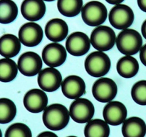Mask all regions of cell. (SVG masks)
Wrapping results in <instances>:
<instances>
[{"mask_svg": "<svg viewBox=\"0 0 146 137\" xmlns=\"http://www.w3.org/2000/svg\"><path fill=\"white\" fill-rule=\"evenodd\" d=\"M70 114L68 108L61 104H53L47 106L43 113V122L51 131H60L69 123Z\"/></svg>", "mask_w": 146, "mask_h": 137, "instance_id": "1", "label": "cell"}, {"mask_svg": "<svg viewBox=\"0 0 146 137\" xmlns=\"http://www.w3.org/2000/svg\"><path fill=\"white\" fill-rule=\"evenodd\" d=\"M118 51L125 56H132L143 47L142 36L136 30L126 29L119 33L115 41Z\"/></svg>", "mask_w": 146, "mask_h": 137, "instance_id": "2", "label": "cell"}, {"mask_svg": "<svg viewBox=\"0 0 146 137\" xmlns=\"http://www.w3.org/2000/svg\"><path fill=\"white\" fill-rule=\"evenodd\" d=\"M111 63L109 57L103 51H94L86 57L84 67L86 72L93 77H101L110 71Z\"/></svg>", "mask_w": 146, "mask_h": 137, "instance_id": "3", "label": "cell"}, {"mask_svg": "<svg viewBox=\"0 0 146 137\" xmlns=\"http://www.w3.org/2000/svg\"><path fill=\"white\" fill-rule=\"evenodd\" d=\"M81 17L87 25L98 27L106 21L108 17V11L103 3L98 1H91L83 6Z\"/></svg>", "mask_w": 146, "mask_h": 137, "instance_id": "4", "label": "cell"}, {"mask_svg": "<svg viewBox=\"0 0 146 137\" xmlns=\"http://www.w3.org/2000/svg\"><path fill=\"white\" fill-rule=\"evenodd\" d=\"M91 44L99 51H107L114 47L116 36L113 29L108 26H98L91 34Z\"/></svg>", "mask_w": 146, "mask_h": 137, "instance_id": "5", "label": "cell"}, {"mask_svg": "<svg viewBox=\"0 0 146 137\" xmlns=\"http://www.w3.org/2000/svg\"><path fill=\"white\" fill-rule=\"evenodd\" d=\"M108 19L113 28L121 30L126 29L133 23L134 13L130 7L120 4L111 9Z\"/></svg>", "mask_w": 146, "mask_h": 137, "instance_id": "6", "label": "cell"}, {"mask_svg": "<svg viewBox=\"0 0 146 137\" xmlns=\"http://www.w3.org/2000/svg\"><path fill=\"white\" fill-rule=\"evenodd\" d=\"M95 108L90 100L79 98L71 103L69 108L71 118L78 124L89 122L94 116Z\"/></svg>", "mask_w": 146, "mask_h": 137, "instance_id": "7", "label": "cell"}, {"mask_svg": "<svg viewBox=\"0 0 146 137\" xmlns=\"http://www.w3.org/2000/svg\"><path fill=\"white\" fill-rule=\"evenodd\" d=\"M118 93V86L110 78H101L94 82L92 94L94 98L101 103H108L113 101Z\"/></svg>", "mask_w": 146, "mask_h": 137, "instance_id": "8", "label": "cell"}, {"mask_svg": "<svg viewBox=\"0 0 146 137\" xmlns=\"http://www.w3.org/2000/svg\"><path fill=\"white\" fill-rule=\"evenodd\" d=\"M17 66L21 74L26 76H34L41 71L43 62L38 54L27 51L20 56Z\"/></svg>", "mask_w": 146, "mask_h": 137, "instance_id": "9", "label": "cell"}, {"mask_svg": "<svg viewBox=\"0 0 146 137\" xmlns=\"http://www.w3.org/2000/svg\"><path fill=\"white\" fill-rule=\"evenodd\" d=\"M66 48L71 55L81 57L90 50L91 41L85 33L76 31L68 37L66 41Z\"/></svg>", "mask_w": 146, "mask_h": 137, "instance_id": "10", "label": "cell"}, {"mask_svg": "<svg viewBox=\"0 0 146 137\" xmlns=\"http://www.w3.org/2000/svg\"><path fill=\"white\" fill-rule=\"evenodd\" d=\"M44 31L39 24L31 21L21 27L19 31V39L24 46L34 47L41 42Z\"/></svg>", "mask_w": 146, "mask_h": 137, "instance_id": "11", "label": "cell"}, {"mask_svg": "<svg viewBox=\"0 0 146 137\" xmlns=\"http://www.w3.org/2000/svg\"><path fill=\"white\" fill-rule=\"evenodd\" d=\"M37 81L41 90L46 92H54L61 86L62 76L58 69L48 67L38 73Z\"/></svg>", "mask_w": 146, "mask_h": 137, "instance_id": "12", "label": "cell"}, {"mask_svg": "<svg viewBox=\"0 0 146 137\" xmlns=\"http://www.w3.org/2000/svg\"><path fill=\"white\" fill-rule=\"evenodd\" d=\"M67 51L61 44L51 43L45 46L42 51V60L49 67H60L66 60Z\"/></svg>", "mask_w": 146, "mask_h": 137, "instance_id": "13", "label": "cell"}, {"mask_svg": "<svg viewBox=\"0 0 146 137\" xmlns=\"http://www.w3.org/2000/svg\"><path fill=\"white\" fill-rule=\"evenodd\" d=\"M103 116L108 125L119 126L126 120L127 108L120 101H111L104 106Z\"/></svg>", "mask_w": 146, "mask_h": 137, "instance_id": "14", "label": "cell"}, {"mask_svg": "<svg viewBox=\"0 0 146 137\" xmlns=\"http://www.w3.org/2000/svg\"><path fill=\"white\" fill-rule=\"evenodd\" d=\"M48 97L45 91L38 88L31 89L24 97V105L27 111L34 114L44 111L47 107Z\"/></svg>", "mask_w": 146, "mask_h": 137, "instance_id": "15", "label": "cell"}, {"mask_svg": "<svg viewBox=\"0 0 146 137\" xmlns=\"http://www.w3.org/2000/svg\"><path fill=\"white\" fill-rule=\"evenodd\" d=\"M63 94L69 99H78L86 93V84L81 77L71 75L66 77L61 84Z\"/></svg>", "mask_w": 146, "mask_h": 137, "instance_id": "16", "label": "cell"}, {"mask_svg": "<svg viewBox=\"0 0 146 137\" xmlns=\"http://www.w3.org/2000/svg\"><path fill=\"white\" fill-rule=\"evenodd\" d=\"M21 12L28 21H38L45 15V3L43 0H24L21 5Z\"/></svg>", "mask_w": 146, "mask_h": 137, "instance_id": "17", "label": "cell"}, {"mask_svg": "<svg viewBox=\"0 0 146 137\" xmlns=\"http://www.w3.org/2000/svg\"><path fill=\"white\" fill-rule=\"evenodd\" d=\"M68 34L67 23L61 19L56 18L47 22L45 27V35L50 41L59 42L65 39Z\"/></svg>", "mask_w": 146, "mask_h": 137, "instance_id": "18", "label": "cell"}, {"mask_svg": "<svg viewBox=\"0 0 146 137\" xmlns=\"http://www.w3.org/2000/svg\"><path fill=\"white\" fill-rule=\"evenodd\" d=\"M21 50V41L14 34H4L0 37V55L11 59L16 57Z\"/></svg>", "mask_w": 146, "mask_h": 137, "instance_id": "19", "label": "cell"}, {"mask_svg": "<svg viewBox=\"0 0 146 137\" xmlns=\"http://www.w3.org/2000/svg\"><path fill=\"white\" fill-rule=\"evenodd\" d=\"M123 137H145L146 124L142 118L137 116L128 118L123 123Z\"/></svg>", "mask_w": 146, "mask_h": 137, "instance_id": "20", "label": "cell"}, {"mask_svg": "<svg viewBox=\"0 0 146 137\" xmlns=\"http://www.w3.org/2000/svg\"><path fill=\"white\" fill-rule=\"evenodd\" d=\"M117 71L121 76L130 78L135 76L139 71V64L137 59L131 56H125L118 60Z\"/></svg>", "mask_w": 146, "mask_h": 137, "instance_id": "21", "label": "cell"}, {"mask_svg": "<svg viewBox=\"0 0 146 137\" xmlns=\"http://www.w3.org/2000/svg\"><path fill=\"white\" fill-rule=\"evenodd\" d=\"M110 127L104 120L96 118L87 123L84 128L85 137H109Z\"/></svg>", "mask_w": 146, "mask_h": 137, "instance_id": "22", "label": "cell"}, {"mask_svg": "<svg viewBox=\"0 0 146 137\" xmlns=\"http://www.w3.org/2000/svg\"><path fill=\"white\" fill-rule=\"evenodd\" d=\"M18 15V7L12 0H0V23L10 24Z\"/></svg>", "mask_w": 146, "mask_h": 137, "instance_id": "23", "label": "cell"}, {"mask_svg": "<svg viewBox=\"0 0 146 137\" xmlns=\"http://www.w3.org/2000/svg\"><path fill=\"white\" fill-rule=\"evenodd\" d=\"M18 66L14 60L8 58L0 59V81L10 82L17 77Z\"/></svg>", "mask_w": 146, "mask_h": 137, "instance_id": "24", "label": "cell"}, {"mask_svg": "<svg viewBox=\"0 0 146 137\" xmlns=\"http://www.w3.org/2000/svg\"><path fill=\"white\" fill-rule=\"evenodd\" d=\"M58 11L66 17H74L81 12L83 0H58Z\"/></svg>", "mask_w": 146, "mask_h": 137, "instance_id": "25", "label": "cell"}, {"mask_svg": "<svg viewBox=\"0 0 146 137\" xmlns=\"http://www.w3.org/2000/svg\"><path fill=\"white\" fill-rule=\"evenodd\" d=\"M17 115V106L11 99L0 98V124H6L11 122Z\"/></svg>", "mask_w": 146, "mask_h": 137, "instance_id": "26", "label": "cell"}, {"mask_svg": "<svg viewBox=\"0 0 146 137\" xmlns=\"http://www.w3.org/2000/svg\"><path fill=\"white\" fill-rule=\"evenodd\" d=\"M4 137H32L29 127L22 123H15L8 127Z\"/></svg>", "mask_w": 146, "mask_h": 137, "instance_id": "27", "label": "cell"}, {"mask_svg": "<svg viewBox=\"0 0 146 137\" xmlns=\"http://www.w3.org/2000/svg\"><path fill=\"white\" fill-rule=\"evenodd\" d=\"M131 96L136 104L146 106V80H141L133 86Z\"/></svg>", "mask_w": 146, "mask_h": 137, "instance_id": "28", "label": "cell"}, {"mask_svg": "<svg viewBox=\"0 0 146 137\" xmlns=\"http://www.w3.org/2000/svg\"><path fill=\"white\" fill-rule=\"evenodd\" d=\"M140 59L143 64L146 67V44L140 50Z\"/></svg>", "mask_w": 146, "mask_h": 137, "instance_id": "29", "label": "cell"}, {"mask_svg": "<svg viewBox=\"0 0 146 137\" xmlns=\"http://www.w3.org/2000/svg\"><path fill=\"white\" fill-rule=\"evenodd\" d=\"M37 137H58V136L52 131H44L38 134Z\"/></svg>", "mask_w": 146, "mask_h": 137, "instance_id": "30", "label": "cell"}, {"mask_svg": "<svg viewBox=\"0 0 146 137\" xmlns=\"http://www.w3.org/2000/svg\"><path fill=\"white\" fill-rule=\"evenodd\" d=\"M139 8L144 12H146V0H137Z\"/></svg>", "mask_w": 146, "mask_h": 137, "instance_id": "31", "label": "cell"}, {"mask_svg": "<svg viewBox=\"0 0 146 137\" xmlns=\"http://www.w3.org/2000/svg\"><path fill=\"white\" fill-rule=\"evenodd\" d=\"M108 3L110 4H113V5H118V4H121L124 0H106Z\"/></svg>", "mask_w": 146, "mask_h": 137, "instance_id": "32", "label": "cell"}, {"mask_svg": "<svg viewBox=\"0 0 146 137\" xmlns=\"http://www.w3.org/2000/svg\"><path fill=\"white\" fill-rule=\"evenodd\" d=\"M141 32H142V34L144 38L146 39V19L143 21V23L142 24V27H141Z\"/></svg>", "mask_w": 146, "mask_h": 137, "instance_id": "33", "label": "cell"}, {"mask_svg": "<svg viewBox=\"0 0 146 137\" xmlns=\"http://www.w3.org/2000/svg\"><path fill=\"white\" fill-rule=\"evenodd\" d=\"M43 1H55V0H43Z\"/></svg>", "mask_w": 146, "mask_h": 137, "instance_id": "34", "label": "cell"}, {"mask_svg": "<svg viewBox=\"0 0 146 137\" xmlns=\"http://www.w3.org/2000/svg\"><path fill=\"white\" fill-rule=\"evenodd\" d=\"M0 137H2V132H1V129H0Z\"/></svg>", "mask_w": 146, "mask_h": 137, "instance_id": "35", "label": "cell"}, {"mask_svg": "<svg viewBox=\"0 0 146 137\" xmlns=\"http://www.w3.org/2000/svg\"><path fill=\"white\" fill-rule=\"evenodd\" d=\"M68 137H77V136H68Z\"/></svg>", "mask_w": 146, "mask_h": 137, "instance_id": "36", "label": "cell"}]
</instances>
